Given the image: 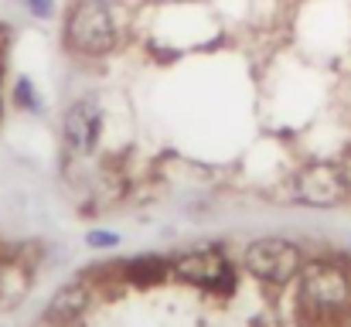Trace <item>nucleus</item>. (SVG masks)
Here are the masks:
<instances>
[{"label": "nucleus", "mask_w": 351, "mask_h": 327, "mask_svg": "<svg viewBox=\"0 0 351 327\" xmlns=\"http://www.w3.org/2000/svg\"><path fill=\"white\" fill-rule=\"evenodd\" d=\"M126 38L119 7L110 0H65L62 48L75 62H106Z\"/></svg>", "instance_id": "obj_1"}, {"label": "nucleus", "mask_w": 351, "mask_h": 327, "mask_svg": "<svg viewBox=\"0 0 351 327\" xmlns=\"http://www.w3.org/2000/svg\"><path fill=\"white\" fill-rule=\"evenodd\" d=\"M297 283V311L307 324H338L351 314V266L331 256L307 259Z\"/></svg>", "instance_id": "obj_2"}, {"label": "nucleus", "mask_w": 351, "mask_h": 327, "mask_svg": "<svg viewBox=\"0 0 351 327\" xmlns=\"http://www.w3.org/2000/svg\"><path fill=\"white\" fill-rule=\"evenodd\" d=\"M287 195L300 208L331 212L351 202L348 181L335 157H307L293 171H287Z\"/></svg>", "instance_id": "obj_3"}, {"label": "nucleus", "mask_w": 351, "mask_h": 327, "mask_svg": "<svg viewBox=\"0 0 351 327\" xmlns=\"http://www.w3.org/2000/svg\"><path fill=\"white\" fill-rule=\"evenodd\" d=\"M106 133V109L96 93H82L69 99L58 119V136H62V157L65 164H86L99 154Z\"/></svg>", "instance_id": "obj_4"}, {"label": "nucleus", "mask_w": 351, "mask_h": 327, "mask_svg": "<svg viewBox=\"0 0 351 327\" xmlns=\"http://www.w3.org/2000/svg\"><path fill=\"white\" fill-rule=\"evenodd\" d=\"M304 263H307L304 249L287 235H259V239L245 242V249H242V269L269 290L290 287L300 276Z\"/></svg>", "instance_id": "obj_5"}, {"label": "nucleus", "mask_w": 351, "mask_h": 327, "mask_svg": "<svg viewBox=\"0 0 351 327\" xmlns=\"http://www.w3.org/2000/svg\"><path fill=\"white\" fill-rule=\"evenodd\" d=\"M171 280L215 293V297H232L239 273L222 245H198V249H184L171 256Z\"/></svg>", "instance_id": "obj_6"}, {"label": "nucleus", "mask_w": 351, "mask_h": 327, "mask_svg": "<svg viewBox=\"0 0 351 327\" xmlns=\"http://www.w3.org/2000/svg\"><path fill=\"white\" fill-rule=\"evenodd\" d=\"M93 304H96V283L89 276H79V280H69L65 287L55 290L41 321L48 327H75L93 311Z\"/></svg>", "instance_id": "obj_7"}, {"label": "nucleus", "mask_w": 351, "mask_h": 327, "mask_svg": "<svg viewBox=\"0 0 351 327\" xmlns=\"http://www.w3.org/2000/svg\"><path fill=\"white\" fill-rule=\"evenodd\" d=\"M119 280L130 283V287H157L164 280H171V256H160V252H143V256H133L126 263H119Z\"/></svg>", "instance_id": "obj_8"}, {"label": "nucleus", "mask_w": 351, "mask_h": 327, "mask_svg": "<svg viewBox=\"0 0 351 327\" xmlns=\"http://www.w3.org/2000/svg\"><path fill=\"white\" fill-rule=\"evenodd\" d=\"M31 266L24 263V256H0V311L17 307L27 290H31Z\"/></svg>", "instance_id": "obj_9"}, {"label": "nucleus", "mask_w": 351, "mask_h": 327, "mask_svg": "<svg viewBox=\"0 0 351 327\" xmlns=\"http://www.w3.org/2000/svg\"><path fill=\"white\" fill-rule=\"evenodd\" d=\"M10 103H14V109H21V112H27V116H41V112H45V99H41L38 86H34L27 75H17V79H14Z\"/></svg>", "instance_id": "obj_10"}, {"label": "nucleus", "mask_w": 351, "mask_h": 327, "mask_svg": "<svg viewBox=\"0 0 351 327\" xmlns=\"http://www.w3.org/2000/svg\"><path fill=\"white\" fill-rule=\"evenodd\" d=\"M119 242H123V235L113 232V228H89L86 232V245L96 249V252H113Z\"/></svg>", "instance_id": "obj_11"}, {"label": "nucleus", "mask_w": 351, "mask_h": 327, "mask_svg": "<svg viewBox=\"0 0 351 327\" xmlns=\"http://www.w3.org/2000/svg\"><path fill=\"white\" fill-rule=\"evenodd\" d=\"M21 3H24V14L34 21H51L58 14V0H21Z\"/></svg>", "instance_id": "obj_12"}, {"label": "nucleus", "mask_w": 351, "mask_h": 327, "mask_svg": "<svg viewBox=\"0 0 351 327\" xmlns=\"http://www.w3.org/2000/svg\"><path fill=\"white\" fill-rule=\"evenodd\" d=\"M338 167H341V174H345V181H348V191H351V136L341 143V150H338Z\"/></svg>", "instance_id": "obj_13"}, {"label": "nucleus", "mask_w": 351, "mask_h": 327, "mask_svg": "<svg viewBox=\"0 0 351 327\" xmlns=\"http://www.w3.org/2000/svg\"><path fill=\"white\" fill-rule=\"evenodd\" d=\"M110 3H113V7H126L130 0H110Z\"/></svg>", "instance_id": "obj_14"}]
</instances>
